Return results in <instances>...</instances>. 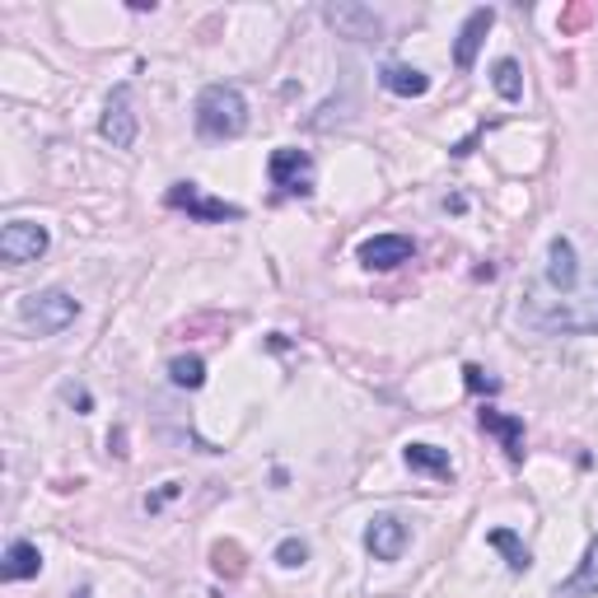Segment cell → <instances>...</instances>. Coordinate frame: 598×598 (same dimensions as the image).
Returning <instances> with one entry per match:
<instances>
[{"mask_svg":"<svg viewBox=\"0 0 598 598\" xmlns=\"http://www.w3.org/2000/svg\"><path fill=\"white\" fill-rule=\"evenodd\" d=\"M169 379L178 384V388H201V384H207V360H201V356L169 360Z\"/></svg>","mask_w":598,"mask_h":598,"instance_id":"cell-20","label":"cell"},{"mask_svg":"<svg viewBox=\"0 0 598 598\" xmlns=\"http://www.w3.org/2000/svg\"><path fill=\"white\" fill-rule=\"evenodd\" d=\"M66 402H71V407H80V412H89V393H85V388H75V384L66 388Z\"/></svg>","mask_w":598,"mask_h":598,"instance_id":"cell-25","label":"cell"},{"mask_svg":"<svg viewBox=\"0 0 598 598\" xmlns=\"http://www.w3.org/2000/svg\"><path fill=\"white\" fill-rule=\"evenodd\" d=\"M589 24H594V5H585V0H575V5H565V10H561L557 34H561V38H575L580 28H589Z\"/></svg>","mask_w":598,"mask_h":598,"instance_id":"cell-22","label":"cell"},{"mask_svg":"<svg viewBox=\"0 0 598 598\" xmlns=\"http://www.w3.org/2000/svg\"><path fill=\"white\" fill-rule=\"evenodd\" d=\"M173 496H178V486H164V491H160V496H150V500H146V510H160V506H169V500H173Z\"/></svg>","mask_w":598,"mask_h":598,"instance_id":"cell-26","label":"cell"},{"mask_svg":"<svg viewBox=\"0 0 598 598\" xmlns=\"http://www.w3.org/2000/svg\"><path fill=\"white\" fill-rule=\"evenodd\" d=\"M463 384H468V393H500V379H491L482 365H468L463 370Z\"/></svg>","mask_w":598,"mask_h":598,"instance_id":"cell-24","label":"cell"},{"mask_svg":"<svg viewBox=\"0 0 598 598\" xmlns=\"http://www.w3.org/2000/svg\"><path fill=\"white\" fill-rule=\"evenodd\" d=\"M477 426H482L486 435H496L500 449H506L514 463L524 459V421H519V416H506V412H496V407H482V412H477Z\"/></svg>","mask_w":598,"mask_h":598,"instance_id":"cell-13","label":"cell"},{"mask_svg":"<svg viewBox=\"0 0 598 598\" xmlns=\"http://www.w3.org/2000/svg\"><path fill=\"white\" fill-rule=\"evenodd\" d=\"M379 85L388 94H398V99H421V94L431 89V75L416 71V66H402V61H388V66L379 71Z\"/></svg>","mask_w":598,"mask_h":598,"instance_id":"cell-15","label":"cell"},{"mask_svg":"<svg viewBox=\"0 0 598 598\" xmlns=\"http://www.w3.org/2000/svg\"><path fill=\"white\" fill-rule=\"evenodd\" d=\"M402 459H407V468H412V472H431V477H439V482H453V463H449L445 449H435V445H407Z\"/></svg>","mask_w":598,"mask_h":598,"instance_id":"cell-16","label":"cell"},{"mask_svg":"<svg viewBox=\"0 0 598 598\" xmlns=\"http://www.w3.org/2000/svg\"><path fill=\"white\" fill-rule=\"evenodd\" d=\"M42 571V552H38V543H28V538H14L5 547V561H0V580H38Z\"/></svg>","mask_w":598,"mask_h":598,"instance_id":"cell-14","label":"cell"},{"mask_svg":"<svg viewBox=\"0 0 598 598\" xmlns=\"http://www.w3.org/2000/svg\"><path fill=\"white\" fill-rule=\"evenodd\" d=\"M164 207L169 211H187L201 225H225V220H244V207L234 201H220V197H207L197 183H173L164 192Z\"/></svg>","mask_w":598,"mask_h":598,"instance_id":"cell-4","label":"cell"},{"mask_svg":"<svg viewBox=\"0 0 598 598\" xmlns=\"http://www.w3.org/2000/svg\"><path fill=\"white\" fill-rule=\"evenodd\" d=\"M323 20L333 24L341 38H351V42H374V38H384V20H379V14H374L370 5H356V0L327 5Z\"/></svg>","mask_w":598,"mask_h":598,"instance_id":"cell-8","label":"cell"},{"mask_svg":"<svg viewBox=\"0 0 598 598\" xmlns=\"http://www.w3.org/2000/svg\"><path fill=\"white\" fill-rule=\"evenodd\" d=\"M486 547H496V552H506V565H510V571H514V575H524V571H528V565H533V557H528V547H524V543H519V538H514V533H510V528H491V533H486Z\"/></svg>","mask_w":598,"mask_h":598,"instance_id":"cell-18","label":"cell"},{"mask_svg":"<svg viewBox=\"0 0 598 598\" xmlns=\"http://www.w3.org/2000/svg\"><path fill=\"white\" fill-rule=\"evenodd\" d=\"M524 319L543 333H598V276L589 286H575L571 295L538 299L533 295L524 304Z\"/></svg>","mask_w":598,"mask_h":598,"instance_id":"cell-1","label":"cell"},{"mask_svg":"<svg viewBox=\"0 0 598 598\" xmlns=\"http://www.w3.org/2000/svg\"><path fill=\"white\" fill-rule=\"evenodd\" d=\"M491 24H496V10H491V5L472 10L468 20H463V28H459V42H453V66H459V71H472V61H477V52H482L486 34H491Z\"/></svg>","mask_w":598,"mask_h":598,"instance_id":"cell-11","label":"cell"},{"mask_svg":"<svg viewBox=\"0 0 598 598\" xmlns=\"http://www.w3.org/2000/svg\"><path fill=\"white\" fill-rule=\"evenodd\" d=\"M211 565H215V575H225V580H239L248 571V561H244V547L239 543H215L211 547Z\"/></svg>","mask_w":598,"mask_h":598,"instance_id":"cell-21","label":"cell"},{"mask_svg":"<svg viewBox=\"0 0 598 598\" xmlns=\"http://www.w3.org/2000/svg\"><path fill=\"white\" fill-rule=\"evenodd\" d=\"M557 594H561V598H589V594H598V538L589 543V552H585V561H580V571L565 580Z\"/></svg>","mask_w":598,"mask_h":598,"instance_id":"cell-17","label":"cell"},{"mask_svg":"<svg viewBox=\"0 0 598 598\" xmlns=\"http://www.w3.org/2000/svg\"><path fill=\"white\" fill-rule=\"evenodd\" d=\"M75 313H80V299L66 295V290H38V295L20 299V319H24V327H34L38 337L66 333L75 323Z\"/></svg>","mask_w":598,"mask_h":598,"instance_id":"cell-3","label":"cell"},{"mask_svg":"<svg viewBox=\"0 0 598 598\" xmlns=\"http://www.w3.org/2000/svg\"><path fill=\"white\" fill-rule=\"evenodd\" d=\"M407 538H412V533H407L398 514H374L365 528V547L374 552V561H398L407 552Z\"/></svg>","mask_w":598,"mask_h":598,"instance_id":"cell-10","label":"cell"},{"mask_svg":"<svg viewBox=\"0 0 598 598\" xmlns=\"http://www.w3.org/2000/svg\"><path fill=\"white\" fill-rule=\"evenodd\" d=\"M197 132L207 140H234L248 132V99L239 85H207L197 94Z\"/></svg>","mask_w":598,"mask_h":598,"instance_id":"cell-2","label":"cell"},{"mask_svg":"<svg viewBox=\"0 0 598 598\" xmlns=\"http://www.w3.org/2000/svg\"><path fill=\"white\" fill-rule=\"evenodd\" d=\"M108 449H113L117 459H127V435H122V431H113V435H108Z\"/></svg>","mask_w":598,"mask_h":598,"instance_id":"cell-27","label":"cell"},{"mask_svg":"<svg viewBox=\"0 0 598 598\" xmlns=\"http://www.w3.org/2000/svg\"><path fill=\"white\" fill-rule=\"evenodd\" d=\"M266 173H272V187H276L281 197H309L313 192V160H309V150H295V146L272 150Z\"/></svg>","mask_w":598,"mask_h":598,"instance_id":"cell-5","label":"cell"},{"mask_svg":"<svg viewBox=\"0 0 598 598\" xmlns=\"http://www.w3.org/2000/svg\"><path fill=\"white\" fill-rule=\"evenodd\" d=\"M103 140H113V150H132L136 146V103H132V85H117L103 103V122H99Z\"/></svg>","mask_w":598,"mask_h":598,"instance_id":"cell-7","label":"cell"},{"mask_svg":"<svg viewBox=\"0 0 598 598\" xmlns=\"http://www.w3.org/2000/svg\"><path fill=\"white\" fill-rule=\"evenodd\" d=\"M47 244H52V234H47L42 225H34V220H10V225L0 229V258H5L10 266L38 262L47 253Z\"/></svg>","mask_w":598,"mask_h":598,"instance_id":"cell-6","label":"cell"},{"mask_svg":"<svg viewBox=\"0 0 598 598\" xmlns=\"http://www.w3.org/2000/svg\"><path fill=\"white\" fill-rule=\"evenodd\" d=\"M276 561L286 565V571H295V565H304V561H309V543H304V538H286V543L276 547Z\"/></svg>","mask_w":598,"mask_h":598,"instance_id":"cell-23","label":"cell"},{"mask_svg":"<svg viewBox=\"0 0 598 598\" xmlns=\"http://www.w3.org/2000/svg\"><path fill=\"white\" fill-rule=\"evenodd\" d=\"M491 85H496V94H500L506 103H519V99H524V75H519V61H514V57H500V61H496Z\"/></svg>","mask_w":598,"mask_h":598,"instance_id":"cell-19","label":"cell"},{"mask_svg":"<svg viewBox=\"0 0 598 598\" xmlns=\"http://www.w3.org/2000/svg\"><path fill=\"white\" fill-rule=\"evenodd\" d=\"M416 244L407 239V234H374V239L360 244V262L370 266V272H393V266L412 262Z\"/></svg>","mask_w":598,"mask_h":598,"instance_id":"cell-9","label":"cell"},{"mask_svg":"<svg viewBox=\"0 0 598 598\" xmlns=\"http://www.w3.org/2000/svg\"><path fill=\"white\" fill-rule=\"evenodd\" d=\"M547 286H552L557 295H571L580 286V258H575V244L571 239H552V248H547Z\"/></svg>","mask_w":598,"mask_h":598,"instance_id":"cell-12","label":"cell"}]
</instances>
